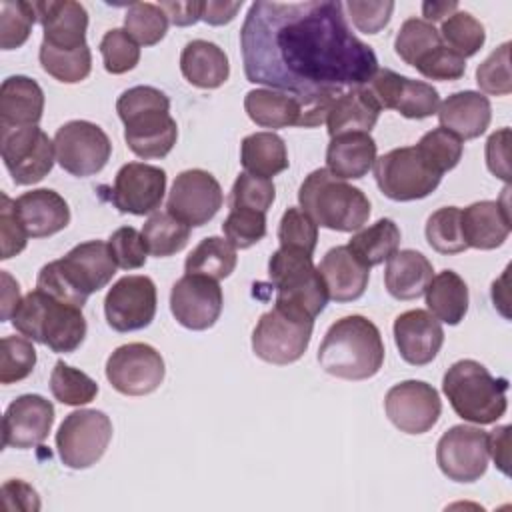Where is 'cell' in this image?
<instances>
[{
	"label": "cell",
	"mask_w": 512,
	"mask_h": 512,
	"mask_svg": "<svg viewBox=\"0 0 512 512\" xmlns=\"http://www.w3.org/2000/svg\"><path fill=\"white\" fill-rule=\"evenodd\" d=\"M0 150L14 184L28 186L40 182L54 166V140L38 126L0 128Z\"/></svg>",
	"instance_id": "12"
},
{
	"label": "cell",
	"mask_w": 512,
	"mask_h": 512,
	"mask_svg": "<svg viewBox=\"0 0 512 512\" xmlns=\"http://www.w3.org/2000/svg\"><path fill=\"white\" fill-rule=\"evenodd\" d=\"M382 362L384 342L380 330L360 314L336 320L318 348L320 368L342 380H368L378 374Z\"/></svg>",
	"instance_id": "3"
},
{
	"label": "cell",
	"mask_w": 512,
	"mask_h": 512,
	"mask_svg": "<svg viewBox=\"0 0 512 512\" xmlns=\"http://www.w3.org/2000/svg\"><path fill=\"white\" fill-rule=\"evenodd\" d=\"M400 244V228L390 218H380L368 228H360L346 244L368 268L388 260Z\"/></svg>",
	"instance_id": "37"
},
{
	"label": "cell",
	"mask_w": 512,
	"mask_h": 512,
	"mask_svg": "<svg viewBox=\"0 0 512 512\" xmlns=\"http://www.w3.org/2000/svg\"><path fill=\"white\" fill-rule=\"evenodd\" d=\"M440 126L460 140H472L486 132L492 120L490 100L474 90H462L450 94L438 106Z\"/></svg>",
	"instance_id": "28"
},
{
	"label": "cell",
	"mask_w": 512,
	"mask_h": 512,
	"mask_svg": "<svg viewBox=\"0 0 512 512\" xmlns=\"http://www.w3.org/2000/svg\"><path fill=\"white\" fill-rule=\"evenodd\" d=\"M108 248L116 266L122 270H136L146 264L148 248L144 236L132 226H122L114 230L108 238Z\"/></svg>",
	"instance_id": "54"
},
{
	"label": "cell",
	"mask_w": 512,
	"mask_h": 512,
	"mask_svg": "<svg viewBox=\"0 0 512 512\" xmlns=\"http://www.w3.org/2000/svg\"><path fill=\"white\" fill-rule=\"evenodd\" d=\"M164 374V358L144 342L122 344L106 360V378L124 396L152 394L160 388Z\"/></svg>",
	"instance_id": "13"
},
{
	"label": "cell",
	"mask_w": 512,
	"mask_h": 512,
	"mask_svg": "<svg viewBox=\"0 0 512 512\" xmlns=\"http://www.w3.org/2000/svg\"><path fill=\"white\" fill-rule=\"evenodd\" d=\"M240 162L252 176L272 178L288 168L284 140L274 132H254L240 144Z\"/></svg>",
	"instance_id": "36"
},
{
	"label": "cell",
	"mask_w": 512,
	"mask_h": 512,
	"mask_svg": "<svg viewBox=\"0 0 512 512\" xmlns=\"http://www.w3.org/2000/svg\"><path fill=\"white\" fill-rule=\"evenodd\" d=\"M268 276L276 288V304L314 320L328 302L326 284L312 264V254L278 248L268 262Z\"/></svg>",
	"instance_id": "7"
},
{
	"label": "cell",
	"mask_w": 512,
	"mask_h": 512,
	"mask_svg": "<svg viewBox=\"0 0 512 512\" xmlns=\"http://www.w3.org/2000/svg\"><path fill=\"white\" fill-rule=\"evenodd\" d=\"M28 232L24 230L18 214L16 202L8 198L4 192L0 194V240H2V260H8L20 254L26 248Z\"/></svg>",
	"instance_id": "56"
},
{
	"label": "cell",
	"mask_w": 512,
	"mask_h": 512,
	"mask_svg": "<svg viewBox=\"0 0 512 512\" xmlns=\"http://www.w3.org/2000/svg\"><path fill=\"white\" fill-rule=\"evenodd\" d=\"M476 82L484 94L506 96L512 92L510 76V42L498 46L478 68Z\"/></svg>",
	"instance_id": "53"
},
{
	"label": "cell",
	"mask_w": 512,
	"mask_h": 512,
	"mask_svg": "<svg viewBox=\"0 0 512 512\" xmlns=\"http://www.w3.org/2000/svg\"><path fill=\"white\" fill-rule=\"evenodd\" d=\"M244 110L248 118L262 128H288L300 126L306 128V110L304 104L288 92L272 88H256L246 92Z\"/></svg>",
	"instance_id": "31"
},
{
	"label": "cell",
	"mask_w": 512,
	"mask_h": 512,
	"mask_svg": "<svg viewBox=\"0 0 512 512\" xmlns=\"http://www.w3.org/2000/svg\"><path fill=\"white\" fill-rule=\"evenodd\" d=\"M52 396L66 406H84L98 394V384L82 370L58 360L50 374Z\"/></svg>",
	"instance_id": "42"
},
{
	"label": "cell",
	"mask_w": 512,
	"mask_h": 512,
	"mask_svg": "<svg viewBox=\"0 0 512 512\" xmlns=\"http://www.w3.org/2000/svg\"><path fill=\"white\" fill-rule=\"evenodd\" d=\"M508 192L510 188L506 186L500 200H480L460 210L462 236L468 248L494 250L506 242L512 226L506 202Z\"/></svg>",
	"instance_id": "24"
},
{
	"label": "cell",
	"mask_w": 512,
	"mask_h": 512,
	"mask_svg": "<svg viewBox=\"0 0 512 512\" xmlns=\"http://www.w3.org/2000/svg\"><path fill=\"white\" fill-rule=\"evenodd\" d=\"M424 78L428 80H458L466 72V60L452 52L448 46H438L432 52H428L422 60L414 66Z\"/></svg>",
	"instance_id": "55"
},
{
	"label": "cell",
	"mask_w": 512,
	"mask_h": 512,
	"mask_svg": "<svg viewBox=\"0 0 512 512\" xmlns=\"http://www.w3.org/2000/svg\"><path fill=\"white\" fill-rule=\"evenodd\" d=\"M426 240L440 254H460L468 248L462 236L460 208L444 206L426 220Z\"/></svg>",
	"instance_id": "44"
},
{
	"label": "cell",
	"mask_w": 512,
	"mask_h": 512,
	"mask_svg": "<svg viewBox=\"0 0 512 512\" xmlns=\"http://www.w3.org/2000/svg\"><path fill=\"white\" fill-rule=\"evenodd\" d=\"M54 424V406L40 394H22L12 400L2 418V442L8 448L40 446Z\"/></svg>",
	"instance_id": "21"
},
{
	"label": "cell",
	"mask_w": 512,
	"mask_h": 512,
	"mask_svg": "<svg viewBox=\"0 0 512 512\" xmlns=\"http://www.w3.org/2000/svg\"><path fill=\"white\" fill-rule=\"evenodd\" d=\"M168 16L158 4L134 2L124 16V30L142 46L158 44L168 30Z\"/></svg>",
	"instance_id": "45"
},
{
	"label": "cell",
	"mask_w": 512,
	"mask_h": 512,
	"mask_svg": "<svg viewBox=\"0 0 512 512\" xmlns=\"http://www.w3.org/2000/svg\"><path fill=\"white\" fill-rule=\"evenodd\" d=\"M100 54L110 74H124L140 62V46L124 28H112L102 36Z\"/></svg>",
	"instance_id": "49"
},
{
	"label": "cell",
	"mask_w": 512,
	"mask_h": 512,
	"mask_svg": "<svg viewBox=\"0 0 512 512\" xmlns=\"http://www.w3.org/2000/svg\"><path fill=\"white\" fill-rule=\"evenodd\" d=\"M438 34L444 46H448L464 60L468 56H474L486 42V32L480 20L462 10H456L446 20H442V28Z\"/></svg>",
	"instance_id": "41"
},
{
	"label": "cell",
	"mask_w": 512,
	"mask_h": 512,
	"mask_svg": "<svg viewBox=\"0 0 512 512\" xmlns=\"http://www.w3.org/2000/svg\"><path fill=\"white\" fill-rule=\"evenodd\" d=\"M240 8H242V0H240V2L208 0V2H202L200 20H204V22L210 24V26H222V24L232 22Z\"/></svg>",
	"instance_id": "62"
},
{
	"label": "cell",
	"mask_w": 512,
	"mask_h": 512,
	"mask_svg": "<svg viewBox=\"0 0 512 512\" xmlns=\"http://www.w3.org/2000/svg\"><path fill=\"white\" fill-rule=\"evenodd\" d=\"M168 110L170 106H152L120 116L126 126L124 140L136 156L144 160L164 158L174 148L178 126Z\"/></svg>",
	"instance_id": "22"
},
{
	"label": "cell",
	"mask_w": 512,
	"mask_h": 512,
	"mask_svg": "<svg viewBox=\"0 0 512 512\" xmlns=\"http://www.w3.org/2000/svg\"><path fill=\"white\" fill-rule=\"evenodd\" d=\"M222 202L220 182L210 172L192 168L176 176L166 210L188 226H204L216 216Z\"/></svg>",
	"instance_id": "17"
},
{
	"label": "cell",
	"mask_w": 512,
	"mask_h": 512,
	"mask_svg": "<svg viewBox=\"0 0 512 512\" xmlns=\"http://www.w3.org/2000/svg\"><path fill=\"white\" fill-rule=\"evenodd\" d=\"M312 328L314 320L274 306L256 322L252 332V350L268 364H292L304 356L312 338Z\"/></svg>",
	"instance_id": "9"
},
{
	"label": "cell",
	"mask_w": 512,
	"mask_h": 512,
	"mask_svg": "<svg viewBox=\"0 0 512 512\" xmlns=\"http://www.w3.org/2000/svg\"><path fill=\"white\" fill-rule=\"evenodd\" d=\"M510 426H496L490 434H488V450L490 456L496 464V468L502 474H510Z\"/></svg>",
	"instance_id": "60"
},
{
	"label": "cell",
	"mask_w": 512,
	"mask_h": 512,
	"mask_svg": "<svg viewBox=\"0 0 512 512\" xmlns=\"http://www.w3.org/2000/svg\"><path fill=\"white\" fill-rule=\"evenodd\" d=\"M376 162V142L368 132H346L330 138L326 170L340 180L366 176Z\"/></svg>",
	"instance_id": "30"
},
{
	"label": "cell",
	"mask_w": 512,
	"mask_h": 512,
	"mask_svg": "<svg viewBox=\"0 0 512 512\" xmlns=\"http://www.w3.org/2000/svg\"><path fill=\"white\" fill-rule=\"evenodd\" d=\"M488 460V434L476 426H452L436 444L438 468L454 482L480 480L486 474Z\"/></svg>",
	"instance_id": "14"
},
{
	"label": "cell",
	"mask_w": 512,
	"mask_h": 512,
	"mask_svg": "<svg viewBox=\"0 0 512 512\" xmlns=\"http://www.w3.org/2000/svg\"><path fill=\"white\" fill-rule=\"evenodd\" d=\"M432 262L418 250H396L384 270V286L396 300H416L432 280Z\"/></svg>",
	"instance_id": "33"
},
{
	"label": "cell",
	"mask_w": 512,
	"mask_h": 512,
	"mask_svg": "<svg viewBox=\"0 0 512 512\" xmlns=\"http://www.w3.org/2000/svg\"><path fill=\"white\" fill-rule=\"evenodd\" d=\"M508 144H510V128H500L498 132L490 134L486 142V166L488 170L510 182V162H508Z\"/></svg>",
	"instance_id": "58"
},
{
	"label": "cell",
	"mask_w": 512,
	"mask_h": 512,
	"mask_svg": "<svg viewBox=\"0 0 512 512\" xmlns=\"http://www.w3.org/2000/svg\"><path fill=\"white\" fill-rule=\"evenodd\" d=\"M380 106L370 94L366 86L352 88L344 94H340L326 116L328 134L338 136L346 132H368L376 126L380 116Z\"/></svg>",
	"instance_id": "34"
},
{
	"label": "cell",
	"mask_w": 512,
	"mask_h": 512,
	"mask_svg": "<svg viewBox=\"0 0 512 512\" xmlns=\"http://www.w3.org/2000/svg\"><path fill=\"white\" fill-rule=\"evenodd\" d=\"M42 70L50 74L54 80L64 84H76L88 78L92 70V54L88 44L76 50H58L48 44H40L38 52Z\"/></svg>",
	"instance_id": "40"
},
{
	"label": "cell",
	"mask_w": 512,
	"mask_h": 512,
	"mask_svg": "<svg viewBox=\"0 0 512 512\" xmlns=\"http://www.w3.org/2000/svg\"><path fill=\"white\" fill-rule=\"evenodd\" d=\"M226 240L240 250H246L266 236V214L248 208L230 210L222 224Z\"/></svg>",
	"instance_id": "51"
},
{
	"label": "cell",
	"mask_w": 512,
	"mask_h": 512,
	"mask_svg": "<svg viewBox=\"0 0 512 512\" xmlns=\"http://www.w3.org/2000/svg\"><path fill=\"white\" fill-rule=\"evenodd\" d=\"M36 18L42 24L44 44L58 50H76L86 46L88 12L74 0L34 2Z\"/></svg>",
	"instance_id": "25"
},
{
	"label": "cell",
	"mask_w": 512,
	"mask_h": 512,
	"mask_svg": "<svg viewBox=\"0 0 512 512\" xmlns=\"http://www.w3.org/2000/svg\"><path fill=\"white\" fill-rule=\"evenodd\" d=\"M56 162L72 176L86 178L98 174L112 154L108 134L94 122L70 120L54 134Z\"/></svg>",
	"instance_id": "11"
},
{
	"label": "cell",
	"mask_w": 512,
	"mask_h": 512,
	"mask_svg": "<svg viewBox=\"0 0 512 512\" xmlns=\"http://www.w3.org/2000/svg\"><path fill=\"white\" fill-rule=\"evenodd\" d=\"M442 38L434 24L422 20V18H408L402 22L396 38H394V50L396 54L410 66H416L418 60H422L428 52L442 46Z\"/></svg>",
	"instance_id": "43"
},
{
	"label": "cell",
	"mask_w": 512,
	"mask_h": 512,
	"mask_svg": "<svg viewBox=\"0 0 512 512\" xmlns=\"http://www.w3.org/2000/svg\"><path fill=\"white\" fill-rule=\"evenodd\" d=\"M36 350L28 338L4 336L0 342V382L14 384L32 374Z\"/></svg>",
	"instance_id": "47"
},
{
	"label": "cell",
	"mask_w": 512,
	"mask_h": 512,
	"mask_svg": "<svg viewBox=\"0 0 512 512\" xmlns=\"http://www.w3.org/2000/svg\"><path fill=\"white\" fill-rule=\"evenodd\" d=\"M240 48L248 82L294 94L306 128L324 124L332 102L366 86L378 70L374 50L352 34L342 2H254Z\"/></svg>",
	"instance_id": "1"
},
{
	"label": "cell",
	"mask_w": 512,
	"mask_h": 512,
	"mask_svg": "<svg viewBox=\"0 0 512 512\" xmlns=\"http://www.w3.org/2000/svg\"><path fill=\"white\" fill-rule=\"evenodd\" d=\"M278 240L282 248H294L306 254H314L318 242V226L302 208L290 206L280 218Z\"/></svg>",
	"instance_id": "50"
},
{
	"label": "cell",
	"mask_w": 512,
	"mask_h": 512,
	"mask_svg": "<svg viewBox=\"0 0 512 512\" xmlns=\"http://www.w3.org/2000/svg\"><path fill=\"white\" fill-rule=\"evenodd\" d=\"M142 236L148 248V254L156 258L172 256L188 244L190 226L166 212H154L142 226Z\"/></svg>",
	"instance_id": "39"
},
{
	"label": "cell",
	"mask_w": 512,
	"mask_h": 512,
	"mask_svg": "<svg viewBox=\"0 0 512 512\" xmlns=\"http://www.w3.org/2000/svg\"><path fill=\"white\" fill-rule=\"evenodd\" d=\"M366 88L380 108L396 110L404 118L412 120L428 118L436 114L440 106L438 90L432 84L406 78L390 68H378Z\"/></svg>",
	"instance_id": "15"
},
{
	"label": "cell",
	"mask_w": 512,
	"mask_h": 512,
	"mask_svg": "<svg viewBox=\"0 0 512 512\" xmlns=\"http://www.w3.org/2000/svg\"><path fill=\"white\" fill-rule=\"evenodd\" d=\"M298 202L316 226L336 232L360 230L370 218L368 196L346 180L332 176L326 168H318L304 178Z\"/></svg>",
	"instance_id": "4"
},
{
	"label": "cell",
	"mask_w": 512,
	"mask_h": 512,
	"mask_svg": "<svg viewBox=\"0 0 512 512\" xmlns=\"http://www.w3.org/2000/svg\"><path fill=\"white\" fill-rule=\"evenodd\" d=\"M16 214L30 238H46L64 230L70 222V208L66 200L48 188H38L20 194L16 200Z\"/></svg>",
	"instance_id": "27"
},
{
	"label": "cell",
	"mask_w": 512,
	"mask_h": 512,
	"mask_svg": "<svg viewBox=\"0 0 512 512\" xmlns=\"http://www.w3.org/2000/svg\"><path fill=\"white\" fill-rule=\"evenodd\" d=\"M2 284V320H12L18 304L22 302L20 288L18 282L6 270H2Z\"/></svg>",
	"instance_id": "63"
},
{
	"label": "cell",
	"mask_w": 512,
	"mask_h": 512,
	"mask_svg": "<svg viewBox=\"0 0 512 512\" xmlns=\"http://www.w3.org/2000/svg\"><path fill=\"white\" fill-rule=\"evenodd\" d=\"M424 296L428 312L450 326L460 324L468 312V286L454 270H442L432 276Z\"/></svg>",
	"instance_id": "35"
},
{
	"label": "cell",
	"mask_w": 512,
	"mask_h": 512,
	"mask_svg": "<svg viewBox=\"0 0 512 512\" xmlns=\"http://www.w3.org/2000/svg\"><path fill=\"white\" fill-rule=\"evenodd\" d=\"M222 288L218 280L202 274H184L170 290V310L188 330H208L222 312Z\"/></svg>",
	"instance_id": "19"
},
{
	"label": "cell",
	"mask_w": 512,
	"mask_h": 512,
	"mask_svg": "<svg viewBox=\"0 0 512 512\" xmlns=\"http://www.w3.org/2000/svg\"><path fill=\"white\" fill-rule=\"evenodd\" d=\"M44 112V92L28 76H8L0 86V128L36 126Z\"/></svg>",
	"instance_id": "29"
},
{
	"label": "cell",
	"mask_w": 512,
	"mask_h": 512,
	"mask_svg": "<svg viewBox=\"0 0 512 512\" xmlns=\"http://www.w3.org/2000/svg\"><path fill=\"white\" fill-rule=\"evenodd\" d=\"M388 420L404 434H424L432 430L442 412L436 388L422 380L394 384L384 396Z\"/></svg>",
	"instance_id": "16"
},
{
	"label": "cell",
	"mask_w": 512,
	"mask_h": 512,
	"mask_svg": "<svg viewBox=\"0 0 512 512\" xmlns=\"http://www.w3.org/2000/svg\"><path fill=\"white\" fill-rule=\"evenodd\" d=\"M112 440V422L102 410L70 412L56 432V448L64 466L84 470L94 466Z\"/></svg>",
	"instance_id": "10"
},
{
	"label": "cell",
	"mask_w": 512,
	"mask_h": 512,
	"mask_svg": "<svg viewBox=\"0 0 512 512\" xmlns=\"http://www.w3.org/2000/svg\"><path fill=\"white\" fill-rule=\"evenodd\" d=\"M236 248L218 236L204 238L186 258V274H202L214 280L228 278L236 268Z\"/></svg>",
	"instance_id": "38"
},
{
	"label": "cell",
	"mask_w": 512,
	"mask_h": 512,
	"mask_svg": "<svg viewBox=\"0 0 512 512\" xmlns=\"http://www.w3.org/2000/svg\"><path fill=\"white\" fill-rule=\"evenodd\" d=\"M372 168L380 192L396 202L426 198L442 180V174L424 160L416 146L394 148L376 158Z\"/></svg>",
	"instance_id": "8"
},
{
	"label": "cell",
	"mask_w": 512,
	"mask_h": 512,
	"mask_svg": "<svg viewBox=\"0 0 512 512\" xmlns=\"http://www.w3.org/2000/svg\"><path fill=\"white\" fill-rule=\"evenodd\" d=\"M418 152L424 156V160L438 170L440 174L456 168V164L462 158V140L458 136H454L452 132L440 128H434L430 132H426L418 144H416Z\"/></svg>",
	"instance_id": "48"
},
{
	"label": "cell",
	"mask_w": 512,
	"mask_h": 512,
	"mask_svg": "<svg viewBox=\"0 0 512 512\" xmlns=\"http://www.w3.org/2000/svg\"><path fill=\"white\" fill-rule=\"evenodd\" d=\"M452 410L466 422L494 424L508 408V380L494 378L478 360L454 362L442 380Z\"/></svg>",
	"instance_id": "6"
},
{
	"label": "cell",
	"mask_w": 512,
	"mask_h": 512,
	"mask_svg": "<svg viewBox=\"0 0 512 512\" xmlns=\"http://www.w3.org/2000/svg\"><path fill=\"white\" fill-rule=\"evenodd\" d=\"M276 196L274 184L268 178L252 176L248 172H242L230 190V210L236 208H248L258 212H268Z\"/></svg>",
	"instance_id": "52"
},
{
	"label": "cell",
	"mask_w": 512,
	"mask_h": 512,
	"mask_svg": "<svg viewBox=\"0 0 512 512\" xmlns=\"http://www.w3.org/2000/svg\"><path fill=\"white\" fill-rule=\"evenodd\" d=\"M2 500H4V508L6 510H24V512H32L40 508V498L36 494V490L22 482V480H8L2 486Z\"/></svg>",
	"instance_id": "59"
},
{
	"label": "cell",
	"mask_w": 512,
	"mask_h": 512,
	"mask_svg": "<svg viewBox=\"0 0 512 512\" xmlns=\"http://www.w3.org/2000/svg\"><path fill=\"white\" fill-rule=\"evenodd\" d=\"M168 20L174 26H192L200 20V10H202V2L198 0H188V2H160L158 4Z\"/></svg>",
	"instance_id": "61"
},
{
	"label": "cell",
	"mask_w": 512,
	"mask_h": 512,
	"mask_svg": "<svg viewBox=\"0 0 512 512\" xmlns=\"http://www.w3.org/2000/svg\"><path fill=\"white\" fill-rule=\"evenodd\" d=\"M180 70L192 86L204 90L220 88L230 76L226 52L208 40H192L182 48Z\"/></svg>",
	"instance_id": "32"
},
{
	"label": "cell",
	"mask_w": 512,
	"mask_h": 512,
	"mask_svg": "<svg viewBox=\"0 0 512 512\" xmlns=\"http://www.w3.org/2000/svg\"><path fill=\"white\" fill-rule=\"evenodd\" d=\"M156 286L148 276H124L104 298L106 322L116 332L146 328L156 314Z\"/></svg>",
	"instance_id": "18"
},
{
	"label": "cell",
	"mask_w": 512,
	"mask_h": 512,
	"mask_svg": "<svg viewBox=\"0 0 512 512\" xmlns=\"http://www.w3.org/2000/svg\"><path fill=\"white\" fill-rule=\"evenodd\" d=\"M352 24L364 34H376L388 26L394 2H358L350 0L344 4Z\"/></svg>",
	"instance_id": "57"
},
{
	"label": "cell",
	"mask_w": 512,
	"mask_h": 512,
	"mask_svg": "<svg viewBox=\"0 0 512 512\" xmlns=\"http://www.w3.org/2000/svg\"><path fill=\"white\" fill-rule=\"evenodd\" d=\"M458 10V2H424L422 14L426 22H440Z\"/></svg>",
	"instance_id": "64"
},
{
	"label": "cell",
	"mask_w": 512,
	"mask_h": 512,
	"mask_svg": "<svg viewBox=\"0 0 512 512\" xmlns=\"http://www.w3.org/2000/svg\"><path fill=\"white\" fill-rule=\"evenodd\" d=\"M116 268L108 242L88 240L76 244L60 260L42 266L36 288L82 308L90 294L102 290L112 280Z\"/></svg>",
	"instance_id": "2"
},
{
	"label": "cell",
	"mask_w": 512,
	"mask_h": 512,
	"mask_svg": "<svg viewBox=\"0 0 512 512\" xmlns=\"http://www.w3.org/2000/svg\"><path fill=\"white\" fill-rule=\"evenodd\" d=\"M12 324L22 336L48 346L52 352H74L86 338L82 308L38 288L22 298Z\"/></svg>",
	"instance_id": "5"
},
{
	"label": "cell",
	"mask_w": 512,
	"mask_h": 512,
	"mask_svg": "<svg viewBox=\"0 0 512 512\" xmlns=\"http://www.w3.org/2000/svg\"><path fill=\"white\" fill-rule=\"evenodd\" d=\"M164 192L166 172L160 166L128 162L116 172L110 202L124 214L144 216L160 208Z\"/></svg>",
	"instance_id": "20"
},
{
	"label": "cell",
	"mask_w": 512,
	"mask_h": 512,
	"mask_svg": "<svg viewBox=\"0 0 512 512\" xmlns=\"http://www.w3.org/2000/svg\"><path fill=\"white\" fill-rule=\"evenodd\" d=\"M394 342L404 362L412 366L430 364L444 344L440 320L428 310H406L394 320Z\"/></svg>",
	"instance_id": "23"
},
{
	"label": "cell",
	"mask_w": 512,
	"mask_h": 512,
	"mask_svg": "<svg viewBox=\"0 0 512 512\" xmlns=\"http://www.w3.org/2000/svg\"><path fill=\"white\" fill-rule=\"evenodd\" d=\"M34 2L24 0H2L0 2V48L14 50L20 48L32 32L36 22Z\"/></svg>",
	"instance_id": "46"
},
{
	"label": "cell",
	"mask_w": 512,
	"mask_h": 512,
	"mask_svg": "<svg viewBox=\"0 0 512 512\" xmlns=\"http://www.w3.org/2000/svg\"><path fill=\"white\" fill-rule=\"evenodd\" d=\"M316 268L326 284L328 298L336 302H352L366 292L370 268L348 246L330 248Z\"/></svg>",
	"instance_id": "26"
}]
</instances>
